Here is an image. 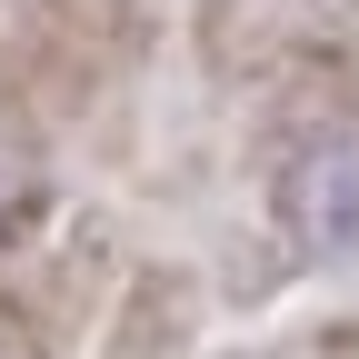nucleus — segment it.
Returning a JSON list of instances; mask_svg holds the SVG:
<instances>
[{"instance_id": "obj_1", "label": "nucleus", "mask_w": 359, "mask_h": 359, "mask_svg": "<svg viewBox=\"0 0 359 359\" xmlns=\"http://www.w3.org/2000/svg\"><path fill=\"white\" fill-rule=\"evenodd\" d=\"M280 219L299 250H359V120H330L280 160Z\"/></svg>"}, {"instance_id": "obj_2", "label": "nucleus", "mask_w": 359, "mask_h": 359, "mask_svg": "<svg viewBox=\"0 0 359 359\" xmlns=\"http://www.w3.org/2000/svg\"><path fill=\"white\" fill-rule=\"evenodd\" d=\"M0 359H60V349L40 339V320H30V309H0Z\"/></svg>"}, {"instance_id": "obj_3", "label": "nucleus", "mask_w": 359, "mask_h": 359, "mask_svg": "<svg viewBox=\"0 0 359 359\" xmlns=\"http://www.w3.org/2000/svg\"><path fill=\"white\" fill-rule=\"evenodd\" d=\"M11 230H20V200H11V190H0V250H11Z\"/></svg>"}]
</instances>
